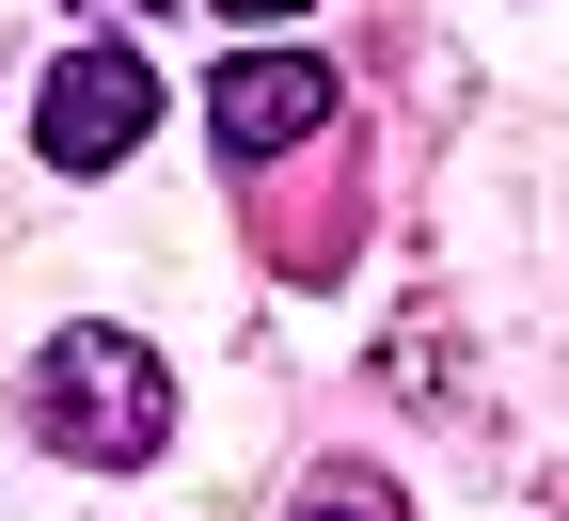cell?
Returning <instances> with one entry per match:
<instances>
[{
    "mask_svg": "<svg viewBox=\"0 0 569 521\" xmlns=\"http://www.w3.org/2000/svg\"><path fill=\"white\" fill-rule=\"evenodd\" d=\"M32 442L80 459V474H142V459L174 442L159 348H142V332H48V348H32Z\"/></svg>",
    "mask_w": 569,
    "mask_h": 521,
    "instance_id": "1",
    "label": "cell"
},
{
    "mask_svg": "<svg viewBox=\"0 0 569 521\" xmlns=\"http://www.w3.org/2000/svg\"><path fill=\"white\" fill-rule=\"evenodd\" d=\"M32 127H48V159H63V174H111L127 142L159 127L142 48H63V63H48V96H32Z\"/></svg>",
    "mask_w": 569,
    "mask_h": 521,
    "instance_id": "2",
    "label": "cell"
},
{
    "mask_svg": "<svg viewBox=\"0 0 569 521\" xmlns=\"http://www.w3.org/2000/svg\"><path fill=\"white\" fill-rule=\"evenodd\" d=\"M206 127H222V159H284V142L332 127V63L317 48H238L206 80Z\"/></svg>",
    "mask_w": 569,
    "mask_h": 521,
    "instance_id": "3",
    "label": "cell"
},
{
    "mask_svg": "<svg viewBox=\"0 0 569 521\" xmlns=\"http://www.w3.org/2000/svg\"><path fill=\"white\" fill-rule=\"evenodd\" d=\"M301 521H411V505H396L380 474H317V490H301Z\"/></svg>",
    "mask_w": 569,
    "mask_h": 521,
    "instance_id": "4",
    "label": "cell"
},
{
    "mask_svg": "<svg viewBox=\"0 0 569 521\" xmlns=\"http://www.w3.org/2000/svg\"><path fill=\"white\" fill-rule=\"evenodd\" d=\"M222 17H301V0H222Z\"/></svg>",
    "mask_w": 569,
    "mask_h": 521,
    "instance_id": "5",
    "label": "cell"
}]
</instances>
